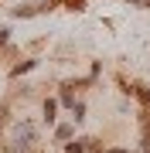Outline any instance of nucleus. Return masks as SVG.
I'll return each mask as SVG.
<instances>
[{
    "mask_svg": "<svg viewBox=\"0 0 150 153\" xmlns=\"http://www.w3.org/2000/svg\"><path fill=\"white\" fill-rule=\"evenodd\" d=\"M55 112H58V102H55V99H48V102H45V123H48V126L55 123Z\"/></svg>",
    "mask_w": 150,
    "mask_h": 153,
    "instance_id": "obj_3",
    "label": "nucleus"
},
{
    "mask_svg": "<svg viewBox=\"0 0 150 153\" xmlns=\"http://www.w3.org/2000/svg\"><path fill=\"white\" fill-rule=\"evenodd\" d=\"M34 65H38V61H17V65H14V75H24V71H31Z\"/></svg>",
    "mask_w": 150,
    "mask_h": 153,
    "instance_id": "obj_5",
    "label": "nucleus"
},
{
    "mask_svg": "<svg viewBox=\"0 0 150 153\" xmlns=\"http://www.w3.org/2000/svg\"><path fill=\"white\" fill-rule=\"evenodd\" d=\"M89 150V140H75V143H65V153H85Z\"/></svg>",
    "mask_w": 150,
    "mask_h": 153,
    "instance_id": "obj_2",
    "label": "nucleus"
},
{
    "mask_svg": "<svg viewBox=\"0 0 150 153\" xmlns=\"http://www.w3.org/2000/svg\"><path fill=\"white\" fill-rule=\"evenodd\" d=\"M102 153H130V150H102Z\"/></svg>",
    "mask_w": 150,
    "mask_h": 153,
    "instance_id": "obj_11",
    "label": "nucleus"
},
{
    "mask_svg": "<svg viewBox=\"0 0 150 153\" xmlns=\"http://www.w3.org/2000/svg\"><path fill=\"white\" fill-rule=\"evenodd\" d=\"M17 143H21V146H31V143H34V126H31V123H21V129H17Z\"/></svg>",
    "mask_w": 150,
    "mask_h": 153,
    "instance_id": "obj_1",
    "label": "nucleus"
},
{
    "mask_svg": "<svg viewBox=\"0 0 150 153\" xmlns=\"http://www.w3.org/2000/svg\"><path fill=\"white\" fill-rule=\"evenodd\" d=\"M72 116H75V123H78V119H85V102H78V99H75V105H72Z\"/></svg>",
    "mask_w": 150,
    "mask_h": 153,
    "instance_id": "obj_6",
    "label": "nucleus"
},
{
    "mask_svg": "<svg viewBox=\"0 0 150 153\" xmlns=\"http://www.w3.org/2000/svg\"><path fill=\"white\" fill-rule=\"evenodd\" d=\"M55 140H72V126H58V129H55Z\"/></svg>",
    "mask_w": 150,
    "mask_h": 153,
    "instance_id": "obj_7",
    "label": "nucleus"
},
{
    "mask_svg": "<svg viewBox=\"0 0 150 153\" xmlns=\"http://www.w3.org/2000/svg\"><path fill=\"white\" fill-rule=\"evenodd\" d=\"M133 95H137L143 105H150V88H147V85H133Z\"/></svg>",
    "mask_w": 150,
    "mask_h": 153,
    "instance_id": "obj_4",
    "label": "nucleus"
},
{
    "mask_svg": "<svg viewBox=\"0 0 150 153\" xmlns=\"http://www.w3.org/2000/svg\"><path fill=\"white\" fill-rule=\"evenodd\" d=\"M7 34H10V31H0V48L7 44Z\"/></svg>",
    "mask_w": 150,
    "mask_h": 153,
    "instance_id": "obj_10",
    "label": "nucleus"
},
{
    "mask_svg": "<svg viewBox=\"0 0 150 153\" xmlns=\"http://www.w3.org/2000/svg\"><path fill=\"white\" fill-rule=\"evenodd\" d=\"M38 14V7H14V17H31Z\"/></svg>",
    "mask_w": 150,
    "mask_h": 153,
    "instance_id": "obj_8",
    "label": "nucleus"
},
{
    "mask_svg": "<svg viewBox=\"0 0 150 153\" xmlns=\"http://www.w3.org/2000/svg\"><path fill=\"white\" fill-rule=\"evenodd\" d=\"M58 4H61V0H41L38 10H51V7H58Z\"/></svg>",
    "mask_w": 150,
    "mask_h": 153,
    "instance_id": "obj_9",
    "label": "nucleus"
}]
</instances>
